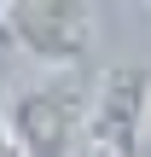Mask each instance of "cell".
I'll return each mask as SVG.
<instances>
[{"instance_id":"obj_5","label":"cell","mask_w":151,"mask_h":157,"mask_svg":"<svg viewBox=\"0 0 151 157\" xmlns=\"http://www.w3.org/2000/svg\"><path fill=\"white\" fill-rule=\"evenodd\" d=\"M0 17H6V6H0Z\"/></svg>"},{"instance_id":"obj_3","label":"cell","mask_w":151,"mask_h":157,"mask_svg":"<svg viewBox=\"0 0 151 157\" xmlns=\"http://www.w3.org/2000/svg\"><path fill=\"white\" fill-rule=\"evenodd\" d=\"M0 29H12V41L52 64V70H76L87 52H93V35H99V12L87 0H12Z\"/></svg>"},{"instance_id":"obj_4","label":"cell","mask_w":151,"mask_h":157,"mask_svg":"<svg viewBox=\"0 0 151 157\" xmlns=\"http://www.w3.org/2000/svg\"><path fill=\"white\" fill-rule=\"evenodd\" d=\"M0 157H23V151H17V140H12V128H6V117H0Z\"/></svg>"},{"instance_id":"obj_1","label":"cell","mask_w":151,"mask_h":157,"mask_svg":"<svg viewBox=\"0 0 151 157\" xmlns=\"http://www.w3.org/2000/svg\"><path fill=\"white\" fill-rule=\"evenodd\" d=\"M0 117L23 157H87V87L70 76L23 87Z\"/></svg>"},{"instance_id":"obj_2","label":"cell","mask_w":151,"mask_h":157,"mask_svg":"<svg viewBox=\"0 0 151 157\" xmlns=\"http://www.w3.org/2000/svg\"><path fill=\"white\" fill-rule=\"evenodd\" d=\"M151 122V64H111L87 93V157H134Z\"/></svg>"}]
</instances>
